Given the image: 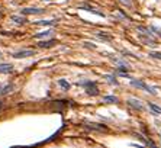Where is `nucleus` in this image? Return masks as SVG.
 I'll list each match as a JSON object with an SVG mask.
<instances>
[{
  "instance_id": "nucleus-1",
  "label": "nucleus",
  "mask_w": 161,
  "mask_h": 148,
  "mask_svg": "<svg viewBox=\"0 0 161 148\" xmlns=\"http://www.w3.org/2000/svg\"><path fill=\"white\" fill-rule=\"evenodd\" d=\"M129 84H131V86H134V87H137V89L147 90L150 95H157V89H154V87H151V86L145 84V83L141 82V80H131V82H129Z\"/></svg>"
},
{
  "instance_id": "nucleus-2",
  "label": "nucleus",
  "mask_w": 161,
  "mask_h": 148,
  "mask_svg": "<svg viewBox=\"0 0 161 148\" xmlns=\"http://www.w3.org/2000/svg\"><path fill=\"white\" fill-rule=\"evenodd\" d=\"M78 84H80V86H83V87H86L87 95H90V96L99 95V90H97V87H96V83H93V82H81V83H78Z\"/></svg>"
},
{
  "instance_id": "nucleus-3",
  "label": "nucleus",
  "mask_w": 161,
  "mask_h": 148,
  "mask_svg": "<svg viewBox=\"0 0 161 148\" xmlns=\"http://www.w3.org/2000/svg\"><path fill=\"white\" fill-rule=\"evenodd\" d=\"M34 54H35L34 49H22L18 52H13V58H26V57H31Z\"/></svg>"
},
{
  "instance_id": "nucleus-4",
  "label": "nucleus",
  "mask_w": 161,
  "mask_h": 148,
  "mask_svg": "<svg viewBox=\"0 0 161 148\" xmlns=\"http://www.w3.org/2000/svg\"><path fill=\"white\" fill-rule=\"evenodd\" d=\"M128 105L137 110H142L144 109V105L141 100H137V99H128Z\"/></svg>"
},
{
  "instance_id": "nucleus-5",
  "label": "nucleus",
  "mask_w": 161,
  "mask_h": 148,
  "mask_svg": "<svg viewBox=\"0 0 161 148\" xmlns=\"http://www.w3.org/2000/svg\"><path fill=\"white\" fill-rule=\"evenodd\" d=\"M44 10L39 9V7H23L22 9V15H38V13H42Z\"/></svg>"
},
{
  "instance_id": "nucleus-6",
  "label": "nucleus",
  "mask_w": 161,
  "mask_h": 148,
  "mask_svg": "<svg viewBox=\"0 0 161 148\" xmlns=\"http://www.w3.org/2000/svg\"><path fill=\"white\" fill-rule=\"evenodd\" d=\"M80 9H84V10H87V12H90V13H94V15H99V16L105 17L106 15L105 13H102L100 10H97V9H94V7H91L90 4H80Z\"/></svg>"
},
{
  "instance_id": "nucleus-7",
  "label": "nucleus",
  "mask_w": 161,
  "mask_h": 148,
  "mask_svg": "<svg viewBox=\"0 0 161 148\" xmlns=\"http://www.w3.org/2000/svg\"><path fill=\"white\" fill-rule=\"evenodd\" d=\"M57 44V41L55 39H48V41H39L38 42V47H41V48H51Z\"/></svg>"
},
{
  "instance_id": "nucleus-8",
  "label": "nucleus",
  "mask_w": 161,
  "mask_h": 148,
  "mask_svg": "<svg viewBox=\"0 0 161 148\" xmlns=\"http://www.w3.org/2000/svg\"><path fill=\"white\" fill-rule=\"evenodd\" d=\"M148 108L151 109V112H152V113H155V115H161V108L158 106V105H155V103L150 102V103H148Z\"/></svg>"
},
{
  "instance_id": "nucleus-9",
  "label": "nucleus",
  "mask_w": 161,
  "mask_h": 148,
  "mask_svg": "<svg viewBox=\"0 0 161 148\" xmlns=\"http://www.w3.org/2000/svg\"><path fill=\"white\" fill-rule=\"evenodd\" d=\"M13 70V66L9 64V63H3L0 64V73H10Z\"/></svg>"
},
{
  "instance_id": "nucleus-10",
  "label": "nucleus",
  "mask_w": 161,
  "mask_h": 148,
  "mask_svg": "<svg viewBox=\"0 0 161 148\" xmlns=\"http://www.w3.org/2000/svg\"><path fill=\"white\" fill-rule=\"evenodd\" d=\"M12 20H13V22H16L18 25H23V23H28V20H26V19H25L23 16H16V15H13V16H12Z\"/></svg>"
},
{
  "instance_id": "nucleus-11",
  "label": "nucleus",
  "mask_w": 161,
  "mask_h": 148,
  "mask_svg": "<svg viewBox=\"0 0 161 148\" xmlns=\"http://www.w3.org/2000/svg\"><path fill=\"white\" fill-rule=\"evenodd\" d=\"M52 35V31H45V32H39L35 35L36 39H42V38H50Z\"/></svg>"
},
{
  "instance_id": "nucleus-12",
  "label": "nucleus",
  "mask_w": 161,
  "mask_h": 148,
  "mask_svg": "<svg viewBox=\"0 0 161 148\" xmlns=\"http://www.w3.org/2000/svg\"><path fill=\"white\" fill-rule=\"evenodd\" d=\"M103 102H106V103H113V105H116V103L119 102V99L116 97V96H105V97H103Z\"/></svg>"
},
{
  "instance_id": "nucleus-13",
  "label": "nucleus",
  "mask_w": 161,
  "mask_h": 148,
  "mask_svg": "<svg viewBox=\"0 0 161 148\" xmlns=\"http://www.w3.org/2000/svg\"><path fill=\"white\" fill-rule=\"evenodd\" d=\"M96 36L100 38L102 41H110V39H112V36H110L109 33H105V32H97L96 33Z\"/></svg>"
},
{
  "instance_id": "nucleus-14",
  "label": "nucleus",
  "mask_w": 161,
  "mask_h": 148,
  "mask_svg": "<svg viewBox=\"0 0 161 148\" xmlns=\"http://www.w3.org/2000/svg\"><path fill=\"white\" fill-rule=\"evenodd\" d=\"M58 84H60V87H61V89H64V90H68V89H70V84H68V83L65 82L64 79L58 80Z\"/></svg>"
},
{
  "instance_id": "nucleus-15",
  "label": "nucleus",
  "mask_w": 161,
  "mask_h": 148,
  "mask_svg": "<svg viewBox=\"0 0 161 148\" xmlns=\"http://www.w3.org/2000/svg\"><path fill=\"white\" fill-rule=\"evenodd\" d=\"M15 87H13V84H9V86H6V87H3V90H1V95H7L9 92H12Z\"/></svg>"
},
{
  "instance_id": "nucleus-16",
  "label": "nucleus",
  "mask_w": 161,
  "mask_h": 148,
  "mask_svg": "<svg viewBox=\"0 0 161 148\" xmlns=\"http://www.w3.org/2000/svg\"><path fill=\"white\" fill-rule=\"evenodd\" d=\"M128 71H129V68H128L126 64H119V67H118V73H128Z\"/></svg>"
},
{
  "instance_id": "nucleus-17",
  "label": "nucleus",
  "mask_w": 161,
  "mask_h": 148,
  "mask_svg": "<svg viewBox=\"0 0 161 148\" xmlns=\"http://www.w3.org/2000/svg\"><path fill=\"white\" fill-rule=\"evenodd\" d=\"M36 25H54L55 20H36Z\"/></svg>"
},
{
  "instance_id": "nucleus-18",
  "label": "nucleus",
  "mask_w": 161,
  "mask_h": 148,
  "mask_svg": "<svg viewBox=\"0 0 161 148\" xmlns=\"http://www.w3.org/2000/svg\"><path fill=\"white\" fill-rule=\"evenodd\" d=\"M89 126L91 129H99V131H105V126L103 125H96V123H89Z\"/></svg>"
},
{
  "instance_id": "nucleus-19",
  "label": "nucleus",
  "mask_w": 161,
  "mask_h": 148,
  "mask_svg": "<svg viewBox=\"0 0 161 148\" xmlns=\"http://www.w3.org/2000/svg\"><path fill=\"white\" fill-rule=\"evenodd\" d=\"M150 57H151V58L161 60V52H154V51H151V52H150Z\"/></svg>"
},
{
  "instance_id": "nucleus-20",
  "label": "nucleus",
  "mask_w": 161,
  "mask_h": 148,
  "mask_svg": "<svg viewBox=\"0 0 161 148\" xmlns=\"http://www.w3.org/2000/svg\"><path fill=\"white\" fill-rule=\"evenodd\" d=\"M150 29L152 31V33H157L158 36H161V28H157V26H150Z\"/></svg>"
},
{
  "instance_id": "nucleus-21",
  "label": "nucleus",
  "mask_w": 161,
  "mask_h": 148,
  "mask_svg": "<svg viewBox=\"0 0 161 148\" xmlns=\"http://www.w3.org/2000/svg\"><path fill=\"white\" fill-rule=\"evenodd\" d=\"M119 1L125 6H132V0H119Z\"/></svg>"
},
{
  "instance_id": "nucleus-22",
  "label": "nucleus",
  "mask_w": 161,
  "mask_h": 148,
  "mask_svg": "<svg viewBox=\"0 0 161 148\" xmlns=\"http://www.w3.org/2000/svg\"><path fill=\"white\" fill-rule=\"evenodd\" d=\"M145 141H147V145H148L150 148H157V145H155V144H152V142H151L148 138H145Z\"/></svg>"
},
{
  "instance_id": "nucleus-23",
  "label": "nucleus",
  "mask_w": 161,
  "mask_h": 148,
  "mask_svg": "<svg viewBox=\"0 0 161 148\" xmlns=\"http://www.w3.org/2000/svg\"><path fill=\"white\" fill-rule=\"evenodd\" d=\"M83 45H84V47H87V48H96V45H94V44H91V42H84Z\"/></svg>"
},
{
  "instance_id": "nucleus-24",
  "label": "nucleus",
  "mask_w": 161,
  "mask_h": 148,
  "mask_svg": "<svg viewBox=\"0 0 161 148\" xmlns=\"http://www.w3.org/2000/svg\"><path fill=\"white\" fill-rule=\"evenodd\" d=\"M134 147L135 148H145V147H141V145H137V144H134Z\"/></svg>"
},
{
  "instance_id": "nucleus-25",
  "label": "nucleus",
  "mask_w": 161,
  "mask_h": 148,
  "mask_svg": "<svg viewBox=\"0 0 161 148\" xmlns=\"http://www.w3.org/2000/svg\"><path fill=\"white\" fill-rule=\"evenodd\" d=\"M1 90H3V87H1V86H0V95H1Z\"/></svg>"
},
{
  "instance_id": "nucleus-26",
  "label": "nucleus",
  "mask_w": 161,
  "mask_h": 148,
  "mask_svg": "<svg viewBox=\"0 0 161 148\" xmlns=\"http://www.w3.org/2000/svg\"><path fill=\"white\" fill-rule=\"evenodd\" d=\"M1 106H3V103H1V102H0V109H1Z\"/></svg>"
},
{
  "instance_id": "nucleus-27",
  "label": "nucleus",
  "mask_w": 161,
  "mask_h": 148,
  "mask_svg": "<svg viewBox=\"0 0 161 148\" xmlns=\"http://www.w3.org/2000/svg\"><path fill=\"white\" fill-rule=\"evenodd\" d=\"M48 1H50V0H48Z\"/></svg>"
}]
</instances>
